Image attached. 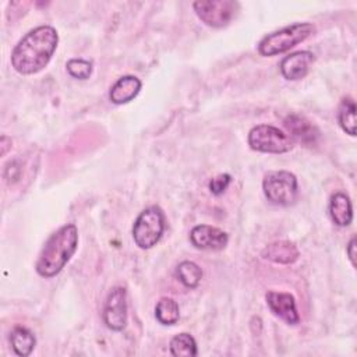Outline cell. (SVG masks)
Instances as JSON below:
<instances>
[{"mask_svg": "<svg viewBox=\"0 0 357 357\" xmlns=\"http://www.w3.org/2000/svg\"><path fill=\"white\" fill-rule=\"evenodd\" d=\"M57 43L59 35L53 26L40 25L31 29L13 49L14 70L24 75L39 73L50 61Z\"/></svg>", "mask_w": 357, "mask_h": 357, "instance_id": "obj_1", "label": "cell"}, {"mask_svg": "<svg viewBox=\"0 0 357 357\" xmlns=\"http://www.w3.org/2000/svg\"><path fill=\"white\" fill-rule=\"evenodd\" d=\"M78 245L75 225H64L45 243L36 261V272L43 278L56 276L74 255Z\"/></svg>", "mask_w": 357, "mask_h": 357, "instance_id": "obj_2", "label": "cell"}, {"mask_svg": "<svg viewBox=\"0 0 357 357\" xmlns=\"http://www.w3.org/2000/svg\"><path fill=\"white\" fill-rule=\"evenodd\" d=\"M314 31L315 28L310 22L291 24L264 36L258 45V52L266 57L280 54L305 40Z\"/></svg>", "mask_w": 357, "mask_h": 357, "instance_id": "obj_3", "label": "cell"}, {"mask_svg": "<svg viewBox=\"0 0 357 357\" xmlns=\"http://www.w3.org/2000/svg\"><path fill=\"white\" fill-rule=\"evenodd\" d=\"M165 231V215L163 211L156 206L145 208L134 222L132 238L135 244L142 250H149L158 244Z\"/></svg>", "mask_w": 357, "mask_h": 357, "instance_id": "obj_4", "label": "cell"}, {"mask_svg": "<svg viewBox=\"0 0 357 357\" xmlns=\"http://www.w3.org/2000/svg\"><path fill=\"white\" fill-rule=\"evenodd\" d=\"M262 190L269 202L289 206L296 202L298 195L297 177L287 170L268 172L262 181Z\"/></svg>", "mask_w": 357, "mask_h": 357, "instance_id": "obj_5", "label": "cell"}, {"mask_svg": "<svg viewBox=\"0 0 357 357\" xmlns=\"http://www.w3.org/2000/svg\"><path fill=\"white\" fill-rule=\"evenodd\" d=\"M248 145L258 152L284 153L294 146V139L278 127L258 124L248 132Z\"/></svg>", "mask_w": 357, "mask_h": 357, "instance_id": "obj_6", "label": "cell"}, {"mask_svg": "<svg viewBox=\"0 0 357 357\" xmlns=\"http://www.w3.org/2000/svg\"><path fill=\"white\" fill-rule=\"evenodd\" d=\"M198 18L208 26L227 25L238 11V3L231 0H199L192 4Z\"/></svg>", "mask_w": 357, "mask_h": 357, "instance_id": "obj_7", "label": "cell"}, {"mask_svg": "<svg viewBox=\"0 0 357 357\" xmlns=\"http://www.w3.org/2000/svg\"><path fill=\"white\" fill-rule=\"evenodd\" d=\"M103 321L112 331L120 332L127 325V293L124 287H113L106 298Z\"/></svg>", "mask_w": 357, "mask_h": 357, "instance_id": "obj_8", "label": "cell"}, {"mask_svg": "<svg viewBox=\"0 0 357 357\" xmlns=\"http://www.w3.org/2000/svg\"><path fill=\"white\" fill-rule=\"evenodd\" d=\"M190 241L198 250L219 251L227 245L229 237L223 230L215 226L198 225L192 227L190 233Z\"/></svg>", "mask_w": 357, "mask_h": 357, "instance_id": "obj_9", "label": "cell"}, {"mask_svg": "<svg viewBox=\"0 0 357 357\" xmlns=\"http://www.w3.org/2000/svg\"><path fill=\"white\" fill-rule=\"evenodd\" d=\"M265 298L273 315H276L289 325H297L300 322V315L297 312L293 294L283 291H268Z\"/></svg>", "mask_w": 357, "mask_h": 357, "instance_id": "obj_10", "label": "cell"}, {"mask_svg": "<svg viewBox=\"0 0 357 357\" xmlns=\"http://www.w3.org/2000/svg\"><path fill=\"white\" fill-rule=\"evenodd\" d=\"M314 59L315 57L311 52H307V50L294 52L282 60L279 66L280 73L286 79H290V81L301 79L307 75Z\"/></svg>", "mask_w": 357, "mask_h": 357, "instance_id": "obj_11", "label": "cell"}, {"mask_svg": "<svg viewBox=\"0 0 357 357\" xmlns=\"http://www.w3.org/2000/svg\"><path fill=\"white\" fill-rule=\"evenodd\" d=\"M283 124L287 128V131L291 134L293 139H297L301 144L308 145V146H312L317 144L319 131L305 117H303L300 114H289L284 119Z\"/></svg>", "mask_w": 357, "mask_h": 357, "instance_id": "obj_12", "label": "cell"}, {"mask_svg": "<svg viewBox=\"0 0 357 357\" xmlns=\"http://www.w3.org/2000/svg\"><path fill=\"white\" fill-rule=\"evenodd\" d=\"M141 81L134 75H124L119 78L109 92V99L114 105H124L132 100L141 91Z\"/></svg>", "mask_w": 357, "mask_h": 357, "instance_id": "obj_13", "label": "cell"}, {"mask_svg": "<svg viewBox=\"0 0 357 357\" xmlns=\"http://www.w3.org/2000/svg\"><path fill=\"white\" fill-rule=\"evenodd\" d=\"M262 257L275 264L289 265V264H293L294 261H297L298 250L294 243L286 241V240H279V241H273V243L268 244L262 251Z\"/></svg>", "mask_w": 357, "mask_h": 357, "instance_id": "obj_14", "label": "cell"}, {"mask_svg": "<svg viewBox=\"0 0 357 357\" xmlns=\"http://www.w3.org/2000/svg\"><path fill=\"white\" fill-rule=\"evenodd\" d=\"M329 213L335 225L344 227L353 220V208L350 198L343 192H335L329 201Z\"/></svg>", "mask_w": 357, "mask_h": 357, "instance_id": "obj_15", "label": "cell"}, {"mask_svg": "<svg viewBox=\"0 0 357 357\" xmlns=\"http://www.w3.org/2000/svg\"><path fill=\"white\" fill-rule=\"evenodd\" d=\"M10 342L14 353L21 357H26L32 353L36 339L33 333L24 328V326H15L10 333Z\"/></svg>", "mask_w": 357, "mask_h": 357, "instance_id": "obj_16", "label": "cell"}, {"mask_svg": "<svg viewBox=\"0 0 357 357\" xmlns=\"http://www.w3.org/2000/svg\"><path fill=\"white\" fill-rule=\"evenodd\" d=\"M155 318L162 325H174L180 318L178 304L170 297H162L156 303Z\"/></svg>", "mask_w": 357, "mask_h": 357, "instance_id": "obj_17", "label": "cell"}, {"mask_svg": "<svg viewBox=\"0 0 357 357\" xmlns=\"http://www.w3.org/2000/svg\"><path fill=\"white\" fill-rule=\"evenodd\" d=\"M337 120L339 124L342 127V130L354 137L356 135V103L353 100V98L347 96L343 98L339 106V112H337Z\"/></svg>", "mask_w": 357, "mask_h": 357, "instance_id": "obj_18", "label": "cell"}, {"mask_svg": "<svg viewBox=\"0 0 357 357\" xmlns=\"http://www.w3.org/2000/svg\"><path fill=\"white\" fill-rule=\"evenodd\" d=\"M170 353L176 357H194L198 354L195 339L190 333H178L170 340Z\"/></svg>", "mask_w": 357, "mask_h": 357, "instance_id": "obj_19", "label": "cell"}, {"mask_svg": "<svg viewBox=\"0 0 357 357\" xmlns=\"http://www.w3.org/2000/svg\"><path fill=\"white\" fill-rule=\"evenodd\" d=\"M178 280L188 289H195L202 278V269L192 261H183L176 269Z\"/></svg>", "mask_w": 357, "mask_h": 357, "instance_id": "obj_20", "label": "cell"}, {"mask_svg": "<svg viewBox=\"0 0 357 357\" xmlns=\"http://www.w3.org/2000/svg\"><path fill=\"white\" fill-rule=\"evenodd\" d=\"M66 67L68 74L78 79H86L92 74V63L84 59H71L67 61Z\"/></svg>", "mask_w": 357, "mask_h": 357, "instance_id": "obj_21", "label": "cell"}, {"mask_svg": "<svg viewBox=\"0 0 357 357\" xmlns=\"http://www.w3.org/2000/svg\"><path fill=\"white\" fill-rule=\"evenodd\" d=\"M230 181H231L230 174H219L211 180L209 190L213 195H220L222 192H225V190L227 188Z\"/></svg>", "mask_w": 357, "mask_h": 357, "instance_id": "obj_22", "label": "cell"}, {"mask_svg": "<svg viewBox=\"0 0 357 357\" xmlns=\"http://www.w3.org/2000/svg\"><path fill=\"white\" fill-rule=\"evenodd\" d=\"M347 255L351 262V265H356V237H353L347 245Z\"/></svg>", "mask_w": 357, "mask_h": 357, "instance_id": "obj_23", "label": "cell"}, {"mask_svg": "<svg viewBox=\"0 0 357 357\" xmlns=\"http://www.w3.org/2000/svg\"><path fill=\"white\" fill-rule=\"evenodd\" d=\"M0 144H1V156H4L7 153V149L11 148V139L8 137L3 135L0 139Z\"/></svg>", "mask_w": 357, "mask_h": 357, "instance_id": "obj_24", "label": "cell"}]
</instances>
